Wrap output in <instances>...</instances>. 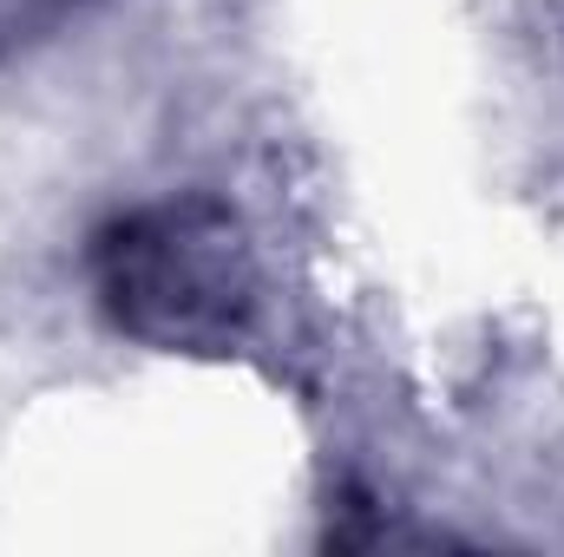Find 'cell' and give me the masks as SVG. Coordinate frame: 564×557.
I'll list each match as a JSON object with an SVG mask.
<instances>
[{
    "mask_svg": "<svg viewBox=\"0 0 564 557\" xmlns=\"http://www.w3.org/2000/svg\"><path fill=\"white\" fill-rule=\"evenodd\" d=\"M99 288L119 328L158 348H224L250 315V250L210 204H171L132 217L99 263Z\"/></svg>",
    "mask_w": 564,
    "mask_h": 557,
    "instance_id": "cell-1",
    "label": "cell"
},
{
    "mask_svg": "<svg viewBox=\"0 0 564 557\" xmlns=\"http://www.w3.org/2000/svg\"><path fill=\"white\" fill-rule=\"evenodd\" d=\"M53 13H59V0H0V53L20 46V40H33Z\"/></svg>",
    "mask_w": 564,
    "mask_h": 557,
    "instance_id": "cell-2",
    "label": "cell"
}]
</instances>
